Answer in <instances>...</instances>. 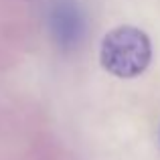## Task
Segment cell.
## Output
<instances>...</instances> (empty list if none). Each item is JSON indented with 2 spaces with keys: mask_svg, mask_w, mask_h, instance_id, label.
Listing matches in <instances>:
<instances>
[{
  "mask_svg": "<svg viewBox=\"0 0 160 160\" xmlns=\"http://www.w3.org/2000/svg\"><path fill=\"white\" fill-rule=\"evenodd\" d=\"M152 47L146 32L136 27H118L102 41L99 61L103 69L122 79L140 75L148 67Z\"/></svg>",
  "mask_w": 160,
  "mask_h": 160,
  "instance_id": "1",
  "label": "cell"
}]
</instances>
